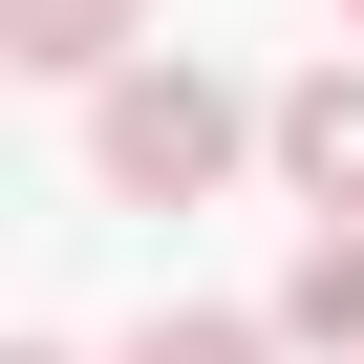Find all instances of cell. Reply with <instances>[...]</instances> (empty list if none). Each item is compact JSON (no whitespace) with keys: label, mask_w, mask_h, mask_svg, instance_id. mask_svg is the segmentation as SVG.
<instances>
[{"label":"cell","mask_w":364,"mask_h":364,"mask_svg":"<svg viewBox=\"0 0 364 364\" xmlns=\"http://www.w3.org/2000/svg\"><path fill=\"white\" fill-rule=\"evenodd\" d=\"M279 343H321V364H364V215H321V236L279 257Z\"/></svg>","instance_id":"obj_4"},{"label":"cell","mask_w":364,"mask_h":364,"mask_svg":"<svg viewBox=\"0 0 364 364\" xmlns=\"http://www.w3.org/2000/svg\"><path fill=\"white\" fill-rule=\"evenodd\" d=\"M0 364H65V343H0Z\"/></svg>","instance_id":"obj_6"},{"label":"cell","mask_w":364,"mask_h":364,"mask_svg":"<svg viewBox=\"0 0 364 364\" xmlns=\"http://www.w3.org/2000/svg\"><path fill=\"white\" fill-rule=\"evenodd\" d=\"M343 22H364V0H343Z\"/></svg>","instance_id":"obj_7"},{"label":"cell","mask_w":364,"mask_h":364,"mask_svg":"<svg viewBox=\"0 0 364 364\" xmlns=\"http://www.w3.org/2000/svg\"><path fill=\"white\" fill-rule=\"evenodd\" d=\"M279 193H300V215H364V65H343V43L279 86Z\"/></svg>","instance_id":"obj_2"},{"label":"cell","mask_w":364,"mask_h":364,"mask_svg":"<svg viewBox=\"0 0 364 364\" xmlns=\"http://www.w3.org/2000/svg\"><path fill=\"white\" fill-rule=\"evenodd\" d=\"M129 364H279V321H215L193 300V321H129Z\"/></svg>","instance_id":"obj_5"},{"label":"cell","mask_w":364,"mask_h":364,"mask_svg":"<svg viewBox=\"0 0 364 364\" xmlns=\"http://www.w3.org/2000/svg\"><path fill=\"white\" fill-rule=\"evenodd\" d=\"M236 150H257V107H236L215 65H129V86H86V171H107L129 215H193Z\"/></svg>","instance_id":"obj_1"},{"label":"cell","mask_w":364,"mask_h":364,"mask_svg":"<svg viewBox=\"0 0 364 364\" xmlns=\"http://www.w3.org/2000/svg\"><path fill=\"white\" fill-rule=\"evenodd\" d=\"M0 65H43V86H129V65H150V0H0Z\"/></svg>","instance_id":"obj_3"}]
</instances>
